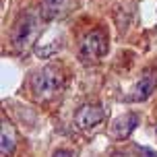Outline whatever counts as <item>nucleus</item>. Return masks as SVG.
<instances>
[{"label": "nucleus", "mask_w": 157, "mask_h": 157, "mask_svg": "<svg viewBox=\"0 0 157 157\" xmlns=\"http://www.w3.org/2000/svg\"><path fill=\"white\" fill-rule=\"evenodd\" d=\"M39 19L41 17L35 15V13H27V15H23L17 21L15 29H13V35H10V41H13V48H15L19 54L29 52L37 44L39 35H41Z\"/></svg>", "instance_id": "f257e3e1"}, {"label": "nucleus", "mask_w": 157, "mask_h": 157, "mask_svg": "<svg viewBox=\"0 0 157 157\" xmlns=\"http://www.w3.org/2000/svg\"><path fill=\"white\" fill-rule=\"evenodd\" d=\"M31 91H33V97L39 99V101H46V99H52L60 87H62V75L56 66H44L41 71L33 72L31 75Z\"/></svg>", "instance_id": "f03ea898"}, {"label": "nucleus", "mask_w": 157, "mask_h": 157, "mask_svg": "<svg viewBox=\"0 0 157 157\" xmlns=\"http://www.w3.org/2000/svg\"><path fill=\"white\" fill-rule=\"evenodd\" d=\"M105 52H108V37H105V33L101 29H93V31L87 33L83 37V41H81L78 58H81V62L91 64V62H97Z\"/></svg>", "instance_id": "7ed1b4c3"}, {"label": "nucleus", "mask_w": 157, "mask_h": 157, "mask_svg": "<svg viewBox=\"0 0 157 157\" xmlns=\"http://www.w3.org/2000/svg\"><path fill=\"white\" fill-rule=\"evenodd\" d=\"M105 118V112H103L101 105H95V103H85L81 105L75 114V124L81 128V130H93L95 126H99Z\"/></svg>", "instance_id": "20e7f679"}, {"label": "nucleus", "mask_w": 157, "mask_h": 157, "mask_svg": "<svg viewBox=\"0 0 157 157\" xmlns=\"http://www.w3.org/2000/svg\"><path fill=\"white\" fill-rule=\"evenodd\" d=\"M155 89H157V72L147 71V72H143V77L136 81L130 99L132 101H145V99H149L151 95H153Z\"/></svg>", "instance_id": "39448f33"}, {"label": "nucleus", "mask_w": 157, "mask_h": 157, "mask_svg": "<svg viewBox=\"0 0 157 157\" xmlns=\"http://www.w3.org/2000/svg\"><path fill=\"white\" fill-rule=\"evenodd\" d=\"M136 124H139V116L136 114H124V116H120L112 124L110 128V136L114 139V141H122V139H126V136H130V132H132L134 128H136Z\"/></svg>", "instance_id": "423d86ee"}, {"label": "nucleus", "mask_w": 157, "mask_h": 157, "mask_svg": "<svg viewBox=\"0 0 157 157\" xmlns=\"http://www.w3.org/2000/svg\"><path fill=\"white\" fill-rule=\"evenodd\" d=\"M66 8V0H41L39 2V17L41 21H54Z\"/></svg>", "instance_id": "0eeeda50"}, {"label": "nucleus", "mask_w": 157, "mask_h": 157, "mask_svg": "<svg viewBox=\"0 0 157 157\" xmlns=\"http://www.w3.org/2000/svg\"><path fill=\"white\" fill-rule=\"evenodd\" d=\"M15 151V134L10 130V122L2 120V132H0V153L2 157L13 155Z\"/></svg>", "instance_id": "6e6552de"}, {"label": "nucleus", "mask_w": 157, "mask_h": 157, "mask_svg": "<svg viewBox=\"0 0 157 157\" xmlns=\"http://www.w3.org/2000/svg\"><path fill=\"white\" fill-rule=\"evenodd\" d=\"M136 151H139L141 157H157V153L153 149H149V147H136Z\"/></svg>", "instance_id": "1a4fd4ad"}, {"label": "nucleus", "mask_w": 157, "mask_h": 157, "mask_svg": "<svg viewBox=\"0 0 157 157\" xmlns=\"http://www.w3.org/2000/svg\"><path fill=\"white\" fill-rule=\"evenodd\" d=\"M52 157H72V153L71 151H64V149H60V151H56Z\"/></svg>", "instance_id": "9d476101"}]
</instances>
